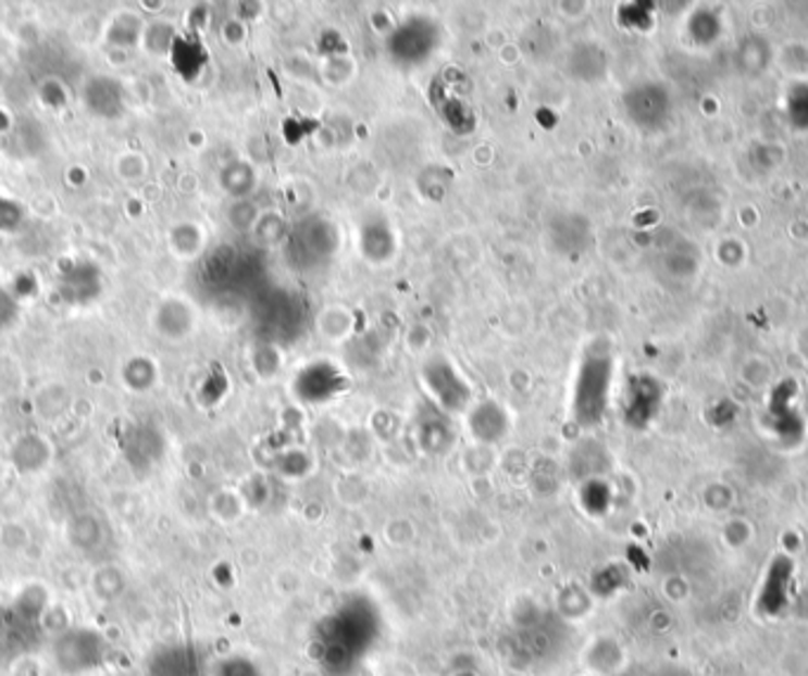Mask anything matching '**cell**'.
I'll return each instance as SVG.
<instances>
[{
    "instance_id": "1",
    "label": "cell",
    "mask_w": 808,
    "mask_h": 676,
    "mask_svg": "<svg viewBox=\"0 0 808 676\" xmlns=\"http://www.w3.org/2000/svg\"><path fill=\"white\" fill-rule=\"evenodd\" d=\"M381 637V615L366 599H348L326 615L314 631V653L332 674H350L374 651Z\"/></svg>"
},
{
    "instance_id": "2",
    "label": "cell",
    "mask_w": 808,
    "mask_h": 676,
    "mask_svg": "<svg viewBox=\"0 0 808 676\" xmlns=\"http://www.w3.org/2000/svg\"><path fill=\"white\" fill-rule=\"evenodd\" d=\"M563 643L565 627L554 617H539L520 625L506 641V651H509L515 667H527L551 660L563 648Z\"/></svg>"
},
{
    "instance_id": "3",
    "label": "cell",
    "mask_w": 808,
    "mask_h": 676,
    "mask_svg": "<svg viewBox=\"0 0 808 676\" xmlns=\"http://www.w3.org/2000/svg\"><path fill=\"white\" fill-rule=\"evenodd\" d=\"M610 378H612V364L608 358L594 355L588 358L574 384V416L584 426H596L608 408V393H610Z\"/></svg>"
},
{
    "instance_id": "4",
    "label": "cell",
    "mask_w": 808,
    "mask_h": 676,
    "mask_svg": "<svg viewBox=\"0 0 808 676\" xmlns=\"http://www.w3.org/2000/svg\"><path fill=\"white\" fill-rule=\"evenodd\" d=\"M435 32V26L426 20L407 22L393 38V55L407 64L426 60L437 43Z\"/></svg>"
},
{
    "instance_id": "5",
    "label": "cell",
    "mask_w": 808,
    "mask_h": 676,
    "mask_svg": "<svg viewBox=\"0 0 808 676\" xmlns=\"http://www.w3.org/2000/svg\"><path fill=\"white\" fill-rule=\"evenodd\" d=\"M426 384L440 408L447 412H459L469 402L471 390L463 384V378L445 362H435L426 370Z\"/></svg>"
},
{
    "instance_id": "6",
    "label": "cell",
    "mask_w": 808,
    "mask_h": 676,
    "mask_svg": "<svg viewBox=\"0 0 808 676\" xmlns=\"http://www.w3.org/2000/svg\"><path fill=\"white\" fill-rule=\"evenodd\" d=\"M346 390V378L328 364L308 367L296 381V393L306 402H326Z\"/></svg>"
},
{
    "instance_id": "7",
    "label": "cell",
    "mask_w": 808,
    "mask_h": 676,
    "mask_svg": "<svg viewBox=\"0 0 808 676\" xmlns=\"http://www.w3.org/2000/svg\"><path fill=\"white\" fill-rule=\"evenodd\" d=\"M66 639L72 641V646H76V651L60 641L58 658L62 662L60 667L64 672L78 674V672H88L92 667H98V662L102 660V641H100L98 634L72 631V634H66Z\"/></svg>"
},
{
    "instance_id": "8",
    "label": "cell",
    "mask_w": 808,
    "mask_h": 676,
    "mask_svg": "<svg viewBox=\"0 0 808 676\" xmlns=\"http://www.w3.org/2000/svg\"><path fill=\"white\" fill-rule=\"evenodd\" d=\"M149 676H199V655L189 646H169L154 655Z\"/></svg>"
},
{
    "instance_id": "9",
    "label": "cell",
    "mask_w": 808,
    "mask_h": 676,
    "mask_svg": "<svg viewBox=\"0 0 808 676\" xmlns=\"http://www.w3.org/2000/svg\"><path fill=\"white\" fill-rule=\"evenodd\" d=\"M657 384L652 381V378H646V376H638L634 378L632 384H629V390H626V404H624V412H626V422L629 424H646L648 418L652 416L655 408H657V400H660V393H657Z\"/></svg>"
},
{
    "instance_id": "10",
    "label": "cell",
    "mask_w": 808,
    "mask_h": 676,
    "mask_svg": "<svg viewBox=\"0 0 808 676\" xmlns=\"http://www.w3.org/2000/svg\"><path fill=\"white\" fill-rule=\"evenodd\" d=\"M626 104H629L626 107L629 114H632L643 126L662 124L664 116H667V110H669V102L664 98V92L657 86H643L634 95H629Z\"/></svg>"
},
{
    "instance_id": "11",
    "label": "cell",
    "mask_w": 808,
    "mask_h": 676,
    "mask_svg": "<svg viewBox=\"0 0 808 676\" xmlns=\"http://www.w3.org/2000/svg\"><path fill=\"white\" fill-rule=\"evenodd\" d=\"M471 428L477 436V440H499L506 430V418L504 412L495 404H483L477 408L471 416Z\"/></svg>"
},
{
    "instance_id": "12",
    "label": "cell",
    "mask_w": 808,
    "mask_h": 676,
    "mask_svg": "<svg viewBox=\"0 0 808 676\" xmlns=\"http://www.w3.org/2000/svg\"><path fill=\"white\" fill-rule=\"evenodd\" d=\"M215 676H263V672H260V667L256 665L251 658L229 655V658L217 662Z\"/></svg>"
}]
</instances>
